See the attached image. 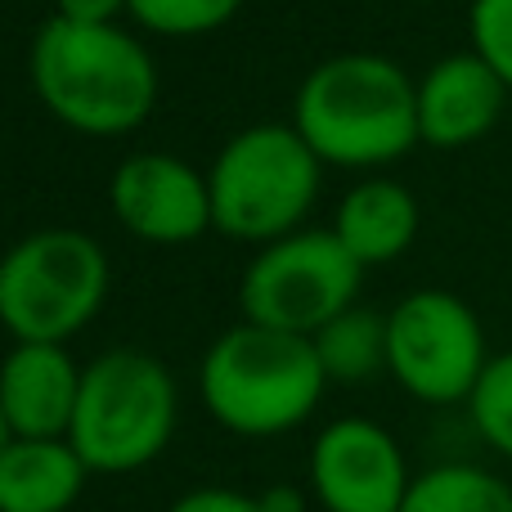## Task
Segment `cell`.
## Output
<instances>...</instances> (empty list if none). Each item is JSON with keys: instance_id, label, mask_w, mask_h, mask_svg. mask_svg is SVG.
Instances as JSON below:
<instances>
[{"instance_id": "obj_17", "label": "cell", "mask_w": 512, "mask_h": 512, "mask_svg": "<svg viewBox=\"0 0 512 512\" xmlns=\"http://www.w3.org/2000/svg\"><path fill=\"white\" fill-rule=\"evenodd\" d=\"M248 0H126V18L149 36L194 41L230 27Z\"/></svg>"}, {"instance_id": "obj_4", "label": "cell", "mask_w": 512, "mask_h": 512, "mask_svg": "<svg viewBox=\"0 0 512 512\" xmlns=\"http://www.w3.org/2000/svg\"><path fill=\"white\" fill-rule=\"evenodd\" d=\"M212 230L234 243H265L297 234L324 189V162L292 122H256L221 144L207 167Z\"/></svg>"}, {"instance_id": "obj_13", "label": "cell", "mask_w": 512, "mask_h": 512, "mask_svg": "<svg viewBox=\"0 0 512 512\" xmlns=\"http://www.w3.org/2000/svg\"><path fill=\"white\" fill-rule=\"evenodd\" d=\"M328 230L364 270L391 265L414 248L418 230H423V207H418L414 189L400 185V180L364 176L342 194Z\"/></svg>"}, {"instance_id": "obj_8", "label": "cell", "mask_w": 512, "mask_h": 512, "mask_svg": "<svg viewBox=\"0 0 512 512\" xmlns=\"http://www.w3.org/2000/svg\"><path fill=\"white\" fill-rule=\"evenodd\" d=\"M490 364L477 310L445 288H418L387 310V373L423 405H468Z\"/></svg>"}, {"instance_id": "obj_9", "label": "cell", "mask_w": 512, "mask_h": 512, "mask_svg": "<svg viewBox=\"0 0 512 512\" xmlns=\"http://www.w3.org/2000/svg\"><path fill=\"white\" fill-rule=\"evenodd\" d=\"M108 207L131 239L153 248H185L212 230L207 171L162 149H144L117 162L108 180Z\"/></svg>"}, {"instance_id": "obj_11", "label": "cell", "mask_w": 512, "mask_h": 512, "mask_svg": "<svg viewBox=\"0 0 512 512\" xmlns=\"http://www.w3.org/2000/svg\"><path fill=\"white\" fill-rule=\"evenodd\" d=\"M418 81V140L427 149L459 153L481 144L499 122L512 90L477 50H454L427 63Z\"/></svg>"}, {"instance_id": "obj_19", "label": "cell", "mask_w": 512, "mask_h": 512, "mask_svg": "<svg viewBox=\"0 0 512 512\" xmlns=\"http://www.w3.org/2000/svg\"><path fill=\"white\" fill-rule=\"evenodd\" d=\"M468 50H477L495 68V77L512 90V0H472Z\"/></svg>"}, {"instance_id": "obj_12", "label": "cell", "mask_w": 512, "mask_h": 512, "mask_svg": "<svg viewBox=\"0 0 512 512\" xmlns=\"http://www.w3.org/2000/svg\"><path fill=\"white\" fill-rule=\"evenodd\" d=\"M81 396V364L59 342H14L0 360V405L9 432L54 441L72 432Z\"/></svg>"}, {"instance_id": "obj_23", "label": "cell", "mask_w": 512, "mask_h": 512, "mask_svg": "<svg viewBox=\"0 0 512 512\" xmlns=\"http://www.w3.org/2000/svg\"><path fill=\"white\" fill-rule=\"evenodd\" d=\"M14 441V432H9V418H5V405H0V454H5V445Z\"/></svg>"}, {"instance_id": "obj_7", "label": "cell", "mask_w": 512, "mask_h": 512, "mask_svg": "<svg viewBox=\"0 0 512 512\" xmlns=\"http://www.w3.org/2000/svg\"><path fill=\"white\" fill-rule=\"evenodd\" d=\"M364 265L337 243L333 230H297L265 243L239 283L243 319L279 333L315 337L328 319L355 306Z\"/></svg>"}, {"instance_id": "obj_10", "label": "cell", "mask_w": 512, "mask_h": 512, "mask_svg": "<svg viewBox=\"0 0 512 512\" xmlns=\"http://www.w3.org/2000/svg\"><path fill=\"white\" fill-rule=\"evenodd\" d=\"M409 481L400 441L373 418H337L315 436L310 490L319 512H400Z\"/></svg>"}, {"instance_id": "obj_1", "label": "cell", "mask_w": 512, "mask_h": 512, "mask_svg": "<svg viewBox=\"0 0 512 512\" xmlns=\"http://www.w3.org/2000/svg\"><path fill=\"white\" fill-rule=\"evenodd\" d=\"M27 81L59 126L90 140L140 131L158 108V63L122 23H68L50 14L27 45Z\"/></svg>"}, {"instance_id": "obj_14", "label": "cell", "mask_w": 512, "mask_h": 512, "mask_svg": "<svg viewBox=\"0 0 512 512\" xmlns=\"http://www.w3.org/2000/svg\"><path fill=\"white\" fill-rule=\"evenodd\" d=\"M86 459L68 436H14L0 454V512H68L86 490Z\"/></svg>"}, {"instance_id": "obj_3", "label": "cell", "mask_w": 512, "mask_h": 512, "mask_svg": "<svg viewBox=\"0 0 512 512\" xmlns=\"http://www.w3.org/2000/svg\"><path fill=\"white\" fill-rule=\"evenodd\" d=\"M328 373L315 342L239 319L203 355V405L234 436H283L301 427L324 400Z\"/></svg>"}, {"instance_id": "obj_18", "label": "cell", "mask_w": 512, "mask_h": 512, "mask_svg": "<svg viewBox=\"0 0 512 512\" xmlns=\"http://www.w3.org/2000/svg\"><path fill=\"white\" fill-rule=\"evenodd\" d=\"M468 414L477 436L499 454V459L512 463V351L490 355L486 373H481L477 391L468 400Z\"/></svg>"}, {"instance_id": "obj_20", "label": "cell", "mask_w": 512, "mask_h": 512, "mask_svg": "<svg viewBox=\"0 0 512 512\" xmlns=\"http://www.w3.org/2000/svg\"><path fill=\"white\" fill-rule=\"evenodd\" d=\"M167 512H261V504H256V495L207 486V490H189V495L176 499Z\"/></svg>"}, {"instance_id": "obj_2", "label": "cell", "mask_w": 512, "mask_h": 512, "mask_svg": "<svg viewBox=\"0 0 512 512\" xmlns=\"http://www.w3.org/2000/svg\"><path fill=\"white\" fill-rule=\"evenodd\" d=\"M292 126L324 167L382 171L423 144L418 81L387 54H333L301 77L292 95Z\"/></svg>"}, {"instance_id": "obj_21", "label": "cell", "mask_w": 512, "mask_h": 512, "mask_svg": "<svg viewBox=\"0 0 512 512\" xmlns=\"http://www.w3.org/2000/svg\"><path fill=\"white\" fill-rule=\"evenodd\" d=\"M54 14L68 23H117L126 14V0H54Z\"/></svg>"}, {"instance_id": "obj_6", "label": "cell", "mask_w": 512, "mask_h": 512, "mask_svg": "<svg viewBox=\"0 0 512 512\" xmlns=\"http://www.w3.org/2000/svg\"><path fill=\"white\" fill-rule=\"evenodd\" d=\"M113 265L86 230L50 225L9 243L0 256V328L14 342L77 337L104 310Z\"/></svg>"}, {"instance_id": "obj_16", "label": "cell", "mask_w": 512, "mask_h": 512, "mask_svg": "<svg viewBox=\"0 0 512 512\" xmlns=\"http://www.w3.org/2000/svg\"><path fill=\"white\" fill-rule=\"evenodd\" d=\"M400 512H512V486L477 463H441L409 481Z\"/></svg>"}, {"instance_id": "obj_15", "label": "cell", "mask_w": 512, "mask_h": 512, "mask_svg": "<svg viewBox=\"0 0 512 512\" xmlns=\"http://www.w3.org/2000/svg\"><path fill=\"white\" fill-rule=\"evenodd\" d=\"M310 342H315L328 382H369L387 369V315L369 306L342 310Z\"/></svg>"}, {"instance_id": "obj_22", "label": "cell", "mask_w": 512, "mask_h": 512, "mask_svg": "<svg viewBox=\"0 0 512 512\" xmlns=\"http://www.w3.org/2000/svg\"><path fill=\"white\" fill-rule=\"evenodd\" d=\"M256 504H261V512H310L306 495H301L297 486H274V490H265V495H256Z\"/></svg>"}, {"instance_id": "obj_5", "label": "cell", "mask_w": 512, "mask_h": 512, "mask_svg": "<svg viewBox=\"0 0 512 512\" xmlns=\"http://www.w3.org/2000/svg\"><path fill=\"white\" fill-rule=\"evenodd\" d=\"M180 396L171 369L149 351L117 346L81 369V396L72 414V450L90 472L122 477L158 459L176 436Z\"/></svg>"}]
</instances>
